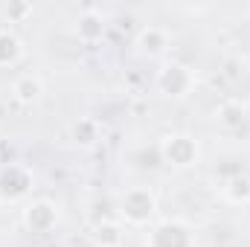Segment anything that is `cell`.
<instances>
[{"mask_svg": "<svg viewBox=\"0 0 250 247\" xmlns=\"http://www.w3.org/2000/svg\"><path fill=\"white\" fill-rule=\"evenodd\" d=\"M32 12H35L32 3H9V6H6V21H9V23H23Z\"/></svg>", "mask_w": 250, "mask_h": 247, "instance_id": "obj_15", "label": "cell"}, {"mask_svg": "<svg viewBox=\"0 0 250 247\" xmlns=\"http://www.w3.org/2000/svg\"><path fill=\"white\" fill-rule=\"evenodd\" d=\"M21 221H23V227H26L29 233L44 236V233H53V230L59 227L62 209H59V204L50 201V198H35V201H29V204L23 206Z\"/></svg>", "mask_w": 250, "mask_h": 247, "instance_id": "obj_5", "label": "cell"}, {"mask_svg": "<svg viewBox=\"0 0 250 247\" xmlns=\"http://www.w3.org/2000/svg\"><path fill=\"white\" fill-rule=\"evenodd\" d=\"M221 195L230 204H250V178L248 175H233L230 181L221 184Z\"/></svg>", "mask_w": 250, "mask_h": 247, "instance_id": "obj_14", "label": "cell"}, {"mask_svg": "<svg viewBox=\"0 0 250 247\" xmlns=\"http://www.w3.org/2000/svg\"><path fill=\"white\" fill-rule=\"evenodd\" d=\"M146 247H195V233L181 218H163L151 224L146 236Z\"/></svg>", "mask_w": 250, "mask_h": 247, "instance_id": "obj_4", "label": "cell"}, {"mask_svg": "<svg viewBox=\"0 0 250 247\" xmlns=\"http://www.w3.org/2000/svg\"><path fill=\"white\" fill-rule=\"evenodd\" d=\"M157 218V195L151 186H128L117 195V221L123 227H148Z\"/></svg>", "mask_w": 250, "mask_h": 247, "instance_id": "obj_1", "label": "cell"}, {"mask_svg": "<svg viewBox=\"0 0 250 247\" xmlns=\"http://www.w3.org/2000/svg\"><path fill=\"white\" fill-rule=\"evenodd\" d=\"M12 96L15 102L21 105H35L41 96H44V82L38 73H21L15 82H12Z\"/></svg>", "mask_w": 250, "mask_h": 247, "instance_id": "obj_9", "label": "cell"}, {"mask_svg": "<svg viewBox=\"0 0 250 247\" xmlns=\"http://www.w3.org/2000/svg\"><path fill=\"white\" fill-rule=\"evenodd\" d=\"M198 76L195 70L184 62H163L154 73V87L166 96V99H187L189 93L195 90Z\"/></svg>", "mask_w": 250, "mask_h": 247, "instance_id": "obj_3", "label": "cell"}, {"mask_svg": "<svg viewBox=\"0 0 250 247\" xmlns=\"http://www.w3.org/2000/svg\"><path fill=\"white\" fill-rule=\"evenodd\" d=\"M26 50H23V41L12 32V29H0V67H18L23 62Z\"/></svg>", "mask_w": 250, "mask_h": 247, "instance_id": "obj_13", "label": "cell"}, {"mask_svg": "<svg viewBox=\"0 0 250 247\" xmlns=\"http://www.w3.org/2000/svg\"><path fill=\"white\" fill-rule=\"evenodd\" d=\"M90 242H93V247H123L125 227L117 221V218H102V221L93 224Z\"/></svg>", "mask_w": 250, "mask_h": 247, "instance_id": "obj_10", "label": "cell"}, {"mask_svg": "<svg viewBox=\"0 0 250 247\" xmlns=\"http://www.w3.org/2000/svg\"><path fill=\"white\" fill-rule=\"evenodd\" d=\"M76 35H79V41H84V44L102 41V35H105V18H102L96 9H84V12L79 15V21H76Z\"/></svg>", "mask_w": 250, "mask_h": 247, "instance_id": "obj_12", "label": "cell"}, {"mask_svg": "<svg viewBox=\"0 0 250 247\" xmlns=\"http://www.w3.org/2000/svg\"><path fill=\"white\" fill-rule=\"evenodd\" d=\"M215 123L221 131H242L248 125V105L239 99H224L215 108Z\"/></svg>", "mask_w": 250, "mask_h": 247, "instance_id": "obj_8", "label": "cell"}, {"mask_svg": "<svg viewBox=\"0 0 250 247\" xmlns=\"http://www.w3.org/2000/svg\"><path fill=\"white\" fill-rule=\"evenodd\" d=\"M70 140L79 148H93L102 140V123L96 117H79L76 123L70 125Z\"/></svg>", "mask_w": 250, "mask_h": 247, "instance_id": "obj_11", "label": "cell"}, {"mask_svg": "<svg viewBox=\"0 0 250 247\" xmlns=\"http://www.w3.org/2000/svg\"><path fill=\"white\" fill-rule=\"evenodd\" d=\"M134 47H137V53H140V56L160 59V56H166V53H169V47H172V35H169V29H166V26L148 23V26H143V29L134 35Z\"/></svg>", "mask_w": 250, "mask_h": 247, "instance_id": "obj_7", "label": "cell"}, {"mask_svg": "<svg viewBox=\"0 0 250 247\" xmlns=\"http://www.w3.org/2000/svg\"><path fill=\"white\" fill-rule=\"evenodd\" d=\"M32 169L21 166V163H9L0 169V201H23L32 192Z\"/></svg>", "mask_w": 250, "mask_h": 247, "instance_id": "obj_6", "label": "cell"}, {"mask_svg": "<svg viewBox=\"0 0 250 247\" xmlns=\"http://www.w3.org/2000/svg\"><path fill=\"white\" fill-rule=\"evenodd\" d=\"M157 157L163 166H172V169H192L198 160H201V145L195 137L181 134V131H172V134H163L160 143H157Z\"/></svg>", "mask_w": 250, "mask_h": 247, "instance_id": "obj_2", "label": "cell"}]
</instances>
